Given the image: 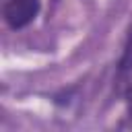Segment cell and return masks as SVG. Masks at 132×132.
Wrapping results in <instances>:
<instances>
[{
	"mask_svg": "<svg viewBox=\"0 0 132 132\" xmlns=\"http://www.w3.org/2000/svg\"><path fill=\"white\" fill-rule=\"evenodd\" d=\"M37 8H39L37 0H10L4 8V16L10 27L19 29V27H25L29 21H33V16L37 14Z\"/></svg>",
	"mask_w": 132,
	"mask_h": 132,
	"instance_id": "6da1fadb",
	"label": "cell"
},
{
	"mask_svg": "<svg viewBox=\"0 0 132 132\" xmlns=\"http://www.w3.org/2000/svg\"><path fill=\"white\" fill-rule=\"evenodd\" d=\"M130 111H132V91H130Z\"/></svg>",
	"mask_w": 132,
	"mask_h": 132,
	"instance_id": "7a4b0ae2",
	"label": "cell"
}]
</instances>
